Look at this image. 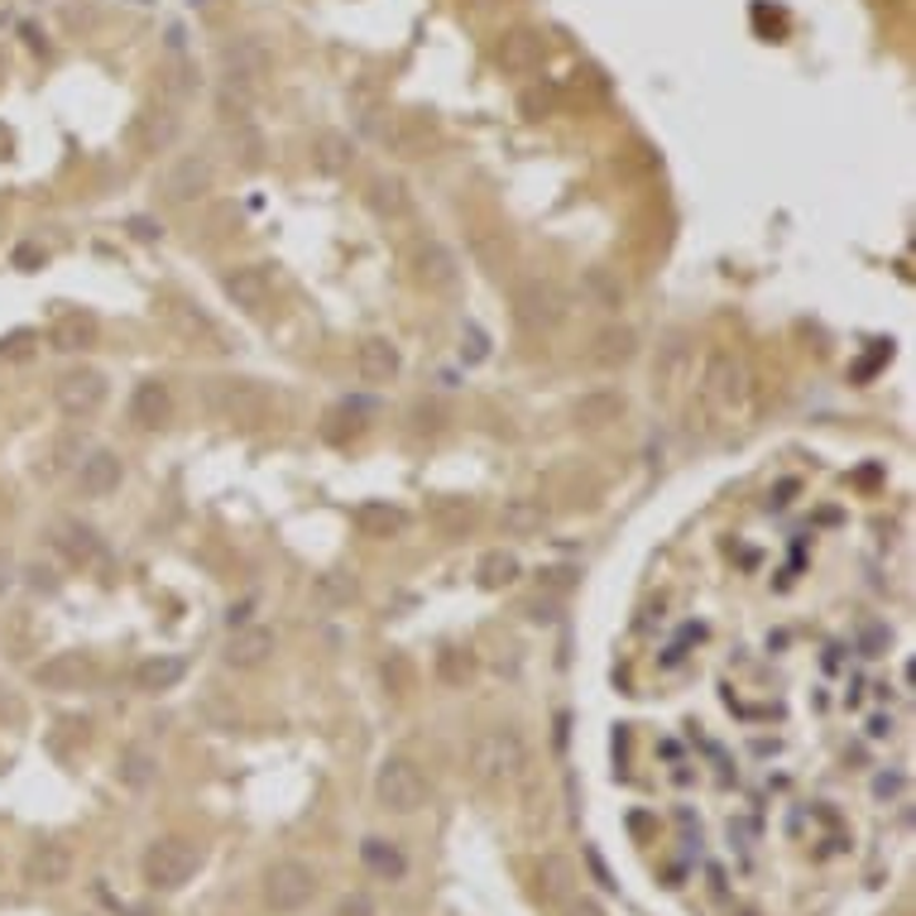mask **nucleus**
<instances>
[{"instance_id": "cd10ccee", "label": "nucleus", "mask_w": 916, "mask_h": 916, "mask_svg": "<svg viewBox=\"0 0 916 916\" xmlns=\"http://www.w3.org/2000/svg\"><path fill=\"white\" fill-rule=\"evenodd\" d=\"M360 860H366L370 874L384 878V883H399L403 874H409V860H403V850L389 845V840H380V835H370L366 845H360Z\"/></svg>"}, {"instance_id": "dca6fc26", "label": "nucleus", "mask_w": 916, "mask_h": 916, "mask_svg": "<svg viewBox=\"0 0 916 916\" xmlns=\"http://www.w3.org/2000/svg\"><path fill=\"white\" fill-rule=\"evenodd\" d=\"M72 878V850L58 845V840H43L24 854V883H34V888H58V883Z\"/></svg>"}, {"instance_id": "58836bf2", "label": "nucleus", "mask_w": 916, "mask_h": 916, "mask_svg": "<svg viewBox=\"0 0 916 916\" xmlns=\"http://www.w3.org/2000/svg\"><path fill=\"white\" fill-rule=\"evenodd\" d=\"M438 677L446 687H465L475 677V652L471 648H442L438 652Z\"/></svg>"}, {"instance_id": "37998d69", "label": "nucleus", "mask_w": 916, "mask_h": 916, "mask_svg": "<svg viewBox=\"0 0 916 916\" xmlns=\"http://www.w3.org/2000/svg\"><path fill=\"white\" fill-rule=\"evenodd\" d=\"M446 403H438V399H428V403H413V428L418 432H442L446 428Z\"/></svg>"}, {"instance_id": "423d86ee", "label": "nucleus", "mask_w": 916, "mask_h": 916, "mask_svg": "<svg viewBox=\"0 0 916 916\" xmlns=\"http://www.w3.org/2000/svg\"><path fill=\"white\" fill-rule=\"evenodd\" d=\"M514 317L528 331H552L562 327L566 317V294L557 279H547V274H528V279H518L514 288Z\"/></svg>"}, {"instance_id": "9b49d317", "label": "nucleus", "mask_w": 916, "mask_h": 916, "mask_svg": "<svg viewBox=\"0 0 916 916\" xmlns=\"http://www.w3.org/2000/svg\"><path fill=\"white\" fill-rule=\"evenodd\" d=\"M413 279L432 288V294H452V288L461 284V259L452 255V245H442V240H423L413 250Z\"/></svg>"}, {"instance_id": "f3484780", "label": "nucleus", "mask_w": 916, "mask_h": 916, "mask_svg": "<svg viewBox=\"0 0 916 916\" xmlns=\"http://www.w3.org/2000/svg\"><path fill=\"white\" fill-rule=\"evenodd\" d=\"M173 418V394H168V384L164 380H144L135 384V394H130V423L144 428V432H154V428H164Z\"/></svg>"}, {"instance_id": "de8ad7c7", "label": "nucleus", "mask_w": 916, "mask_h": 916, "mask_svg": "<svg viewBox=\"0 0 916 916\" xmlns=\"http://www.w3.org/2000/svg\"><path fill=\"white\" fill-rule=\"evenodd\" d=\"M14 576H20V566H14V557L6 547H0V595H6L10 586H14Z\"/></svg>"}, {"instance_id": "3c124183", "label": "nucleus", "mask_w": 916, "mask_h": 916, "mask_svg": "<svg viewBox=\"0 0 916 916\" xmlns=\"http://www.w3.org/2000/svg\"><path fill=\"white\" fill-rule=\"evenodd\" d=\"M384 677H394V687H403V681H409V662H403L399 652H394V658L384 662Z\"/></svg>"}, {"instance_id": "a18cd8bd", "label": "nucleus", "mask_w": 916, "mask_h": 916, "mask_svg": "<svg viewBox=\"0 0 916 916\" xmlns=\"http://www.w3.org/2000/svg\"><path fill=\"white\" fill-rule=\"evenodd\" d=\"M255 605H259L255 595H250V600H240V605H230L226 609V629H245V624H255Z\"/></svg>"}, {"instance_id": "f03ea898", "label": "nucleus", "mask_w": 916, "mask_h": 916, "mask_svg": "<svg viewBox=\"0 0 916 916\" xmlns=\"http://www.w3.org/2000/svg\"><path fill=\"white\" fill-rule=\"evenodd\" d=\"M701 394L720 418H739V413H749V403H753V374L734 351H720L716 346V351L706 356V370H701Z\"/></svg>"}, {"instance_id": "2eb2a0df", "label": "nucleus", "mask_w": 916, "mask_h": 916, "mask_svg": "<svg viewBox=\"0 0 916 916\" xmlns=\"http://www.w3.org/2000/svg\"><path fill=\"white\" fill-rule=\"evenodd\" d=\"M86 677H92V652H78V648L53 652V658H43L34 667V681L43 691H78Z\"/></svg>"}, {"instance_id": "8fccbe9b", "label": "nucleus", "mask_w": 916, "mask_h": 916, "mask_svg": "<svg viewBox=\"0 0 916 916\" xmlns=\"http://www.w3.org/2000/svg\"><path fill=\"white\" fill-rule=\"evenodd\" d=\"M337 916H374V907H370V897H360V893H356V897H346Z\"/></svg>"}, {"instance_id": "2f4dec72", "label": "nucleus", "mask_w": 916, "mask_h": 916, "mask_svg": "<svg viewBox=\"0 0 916 916\" xmlns=\"http://www.w3.org/2000/svg\"><path fill=\"white\" fill-rule=\"evenodd\" d=\"M380 140L389 144V150H399V154H418L432 140V125H423L418 115H394V121L380 130Z\"/></svg>"}, {"instance_id": "a878e982", "label": "nucleus", "mask_w": 916, "mask_h": 916, "mask_svg": "<svg viewBox=\"0 0 916 916\" xmlns=\"http://www.w3.org/2000/svg\"><path fill=\"white\" fill-rule=\"evenodd\" d=\"M178 140V115L173 111H144L135 115V144L144 154H164Z\"/></svg>"}, {"instance_id": "f8f14e48", "label": "nucleus", "mask_w": 916, "mask_h": 916, "mask_svg": "<svg viewBox=\"0 0 916 916\" xmlns=\"http://www.w3.org/2000/svg\"><path fill=\"white\" fill-rule=\"evenodd\" d=\"M274 644H279L274 629H265V624H245V629H230L226 648H222V662L236 667V672H255V667L269 662Z\"/></svg>"}, {"instance_id": "72a5a7b5", "label": "nucleus", "mask_w": 916, "mask_h": 916, "mask_svg": "<svg viewBox=\"0 0 916 916\" xmlns=\"http://www.w3.org/2000/svg\"><path fill=\"white\" fill-rule=\"evenodd\" d=\"M135 681L140 691H168L183 681V658H173V652H158V658H144L135 667Z\"/></svg>"}, {"instance_id": "5701e85b", "label": "nucleus", "mask_w": 916, "mask_h": 916, "mask_svg": "<svg viewBox=\"0 0 916 916\" xmlns=\"http://www.w3.org/2000/svg\"><path fill=\"white\" fill-rule=\"evenodd\" d=\"M351 164H356L351 135H341V130H322V135L312 140V168L322 173V178H341V173H351Z\"/></svg>"}, {"instance_id": "393cba45", "label": "nucleus", "mask_w": 916, "mask_h": 916, "mask_svg": "<svg viewBox=\"0 0 916 916\" xmlns=\"http://www.w3.org/2000/svg\"><path fill=\"white\" fill-rule=\"evenodd\" d=\"M403 523H409V514H403L399 504H389V500H366L356 508V528L366 537H399Z\"/></svg>"}, {"instance_id": "e433bc0d", "label": "nucleus", "mask_w": 916, "mask_h": 916, "mask_svg": "<svg viewBox=\"0 0 916 916\" xmlns=\"http://www.w3.org/2000/svg\"><path fill=\"white\" fill-rule=\"evenodd\" d=\"M572 883H576L572 860H562V854H543V864H537V893L557 903V897L572 893Z\"/></svg>"}, {"instance_id": "c756f323", "label": "nucleus", "mask_w": 916, "mask_h": 916, "mask_svg": "<svg viewBox=\"0 0 916 916\" xmlns=\"http://www.w3.org/2000/svg\"><path fill=\"white\" fill-rule=\"evenodd\" d=\"M82 456H86L82 432H58L53 446H49V456H43V465H39V475H43V480H58V475L78 471V461H82Z\"/></svg>"}, {"instance_id": "39448f33", "label": "nucleus", "mask_w": 916, "mask_h": 916, "mask_svg": "<svg viewBox=\"0 0 916 916\" xmlns=\"http://www.w3.org/2000/svg\"><path fill=\"white\" fill-rule=\"evenodd\" d=\"M374 796H380V806L394 811V816H413V811L428 802L423 768L413 759H384L380 773H374Z\"/></svg>"}, {"instance_id": "6e6552de", "label": "nucleus", "mask_w": 916, "mask_h": 916, "mask_svg": "<svg viewBox=\"0 0 916 916\" xmlns=\"http://www.w3.org/2000/svg\"><path fill=\"white\" fill-rule=\"evenodd\" d=\"M216 63H222V86H230V92H259V82H265V72H269V49L259 43L255 34H245V39H230L222 43V53H216Z\"/></svg>"}, {"instance_id": "6ab92c4d", "label": "nucleus", "mask_w": 916, "mask_h": 916, "mask_svg": "<svg viewBox=\"0 0 916 916\" xmlns=\"http://www.w3.org/2000/svg\"><path fill=\"white\" fill-rule=\"evenodd\" d=\"M53 543H58V552L72 562V566H96L106 552H101V537H96V528H86V523H78V518H58L53 523Z\"/></svg>"}, {"instance_id": "603ef678", "label": "nucleus", "mask_w": 916, "mask_h": 916, "mask_svg": "<svg viewBox=\"0 0 916 916\" xmlns=\"http://www.w3.org/2000/svg\"><path fill=\"white\" fill-rule=\"evenodd\" d=\"M39 259H43V250H39V245H20V250H14V265H20V269L39 265Z\"/></svg>"}, {"instance_id": "20e7f679", "label": "nucleus", "mask_w": 916, "mask_h": 916, "mask_svg": "<svg viewBox=\"0 0 916 916\" xmlns=\"http://www.w3.org/2000/svg\"><path fill=\"white\" fill-rule=\"evenodd\" d=\"M197 864H202V850L193 845V840L164 835V840H154V845L144 850V883L158 888V893H178L183 883L197 874Z\"/></svg>"}, {"instance_id": "f704fd0d", "label": "nucleus", "mask_w": 916, "mask_h": 916, "mask_svg": "<svg viewBox=\"0 0 916 916\" xmlns=\"http://www.w3.org/2000/svg\"><path fill=\"white\" fill-rule=\"evenodd\" d=\"M53 351H82V346H92L96 341V317H86V312H63L58 317V327H53Z\"/></svg>"}, {"instance_id": "c9c22d12", "label": "nucleus", "mask_w": 916, "mask_h": 916, "mask_svg": "<svg viewBox=\"0 0 916 916\" xmlns=\"http://www.w3.org/2000/svg\"><path fill=\"white\" fill-rule=\"evenodd\" d=\"M154 778H158V759L144 744H130L121 749V782L130 792H144V788H154Z\"/></svg>"}, {"instance_id": "ea45409f", "label": "nucleus", "mask_w": 916, "mask_h": 916, "mask_svg": "<svg viewBox=\"0 0 916 916\" xmlns=\"http://www.w3.org/2000/svg\"><path fill=\"white\" fill-rule=\"evenodd\" d=\"M230 150L240 154L245 168H255L259 154H265V140H259V130H255L250 121H236V130H230Z\"/></svg>"}, {"instance_id": "bb28decb", "label": "nucleus", "mask_w": 916, "mask_h": 916, "mask_svg": "<svg viewBox=\"0 0 916 916\" xmlns=\"http://www.w3.org/2000/svg\"><path fill=\"white\" fill-rule=\"evenodd\" d=\"M580 294H586L595 308H605V312H619L624 298H629V294H624V279L615 269H605V265H595V269L580 274Z\"/></svg>"}, {"instance_id": "49530a36", "label": "nucleus", "mask_w": 916, "mask_h": 916, "mask_svg": "<svg viewBox=\"0 0 916 916\" xmlns=\"http://www.w3.org/2000/svg\"><path fill=\"white\" fill-rule=\"evenodd\" d=\"M29 351H34V331H10L0 341V356H29Z\"/></svg>"}, {"instance_id": "473e14b6", "label": "nucleus", "mask_w": 916, "mask_h": 916, "mask_svg": "<svg viewBox=\"0 0 916 916\" xmlns=\"http://www.w3.org/2000/svg\"><path fill=\"white\" fill-rule=\"evenodd\" d=\"M687 370H691V346H687V337H672L667 346H658V370H652V380H658L662 389H677L681 380H687Z\"/></svg>"}, {"instance_id": "b1692460", "label": "nucleus", "mask_w": 916, "mask_h": 916, "mask_svg": "<svg viewBox=\"0 0 916 916\" xmlns=\"http://www.w3.org/2000/svg\"><path fill=\"white\" fill-rule=\"evenodd\" d=\"M366 202H370L374 216H384V222H403V216L413 212L409 187H403V178H394V173H380V178H370Z\"/></svg>"}, {"instance_id": "412c9836", "label": "nucleus", "mask_w": 916, "mask_h": 916, "mask_svg": "<svg viewBox=\"0 0 916 916\" xmlns=\"http://www.w3.org/2000/svg\"><path fill=\"white\" fill-rule=\"evenodd\" d=\"M494 63L504 72H533L543 63V34L537 29H508L500 39V49H494Z\"/></svg>"}, {"instance_id": "c85d7f7f", "label": "nucleus", "mask_w": 916, "mask_h": 916, "mask_svg": "<svg viewBox=\"0 0 916 916\" xmlns=\"http://www.w3.org/2000/svg\"><path fill=\"white\" fill-rule=\"evenodd\" d=\"M518 576H523V566H518L514 552H504V547H494V552H485V557L475 562V580L485 590H504V586H514Z\"/></svg>"}, {"instance_id": "0eeeda50", "label": "nucleus", "mask_w": 916, "mask_h": 916, "mask_svg": "<svg viewBox=\"0 0 916 916\" xmlns=\"http://www.w3.org/2000/svg\"><path fill=\"white\" fill-rule=\"evenodd\" d=\"M317 897V874L302 860H279V864H269L265 868V903L269 912H302Z\"/></svg>"}, {"instance_id": "5fc2aeb1", "label": "nucleus", "mask_w": 916, "mask_h": 916, "mask_svg": "<svg viewBox=\"0 0 916 916\" xmlns=\"http://www.w3.org/2000/svg\"><path fill=\"white\" fill-rule=\"evenodd\" d=\"M566 916H605V912L595 907V903H586V897H580V903H572V907H566Z\"/></svg>"}, {"instance_id": "13d9d810", "label": "nucleus", "mask_w": 916, "mask_h": 916, "mask_svg": "<svg viewBox=\"0 0 916 916\" xmlns=\"http://www.w3.org/2000/svg\"><path fill=\"white\" fill-rule=\"evenodd\" d=\"M868 734H874V739H883V734H893V720H874V724H868Z\"/></svg>"}, {"instance_id": "7ed1b4c3", "label": "nucleus", "mask_w": 916, "mask_h": 916, "mask_svg": "<svg viewBox=\"0 0 916 916\" xmlns=\"http://www.w3.org/2000/svg\"><path fill=\"white\" fill-rule=\"evenodd\" d=\"M207 409L216 418H226V423H240V428H259L274 409L269 389L259 380H236V374H226V380H212L207 384Z\"/></svg>"}, {"instance_id": "a19ab883", "label": "nucleus", "mask_w": 916, "mask_h": 916, "mask_svg": "<svg viewBox=\"0 0 916 916\" xmlns=\"http://www.w3.org/2000/svg\"><path fill=\"white\" fill-rule=\"evenodd\" d=\"M168 96L173 101H183V96H193L197 92V63H187L183 53H173V68H168Z\"/></svg>"}, {"instance_id": "ddd939ff", "label": "nucleus", "mask_w": 916, "mask_h": 916, "mask_svg": "<svg viewBox=\"0 0 916 916\" xmlns=\"http://www.w3.org/2000/svg\"><path fill=\"white\" fill-rule=\"evenodd\" d=\"M121 480H125V465L111 446H96V452H86L78 461V485H82L86 500H106V494L121 490Z\"/></svg>"}, {"instance_id": "09e8293b", "label": "nucleus", "mask_w": 916, "mask_h": 916, "mask_svg": "<svg viewBox=\"0 0 916 916\" xmlns=\"http://www.w3.org/2000/svg\"><path fill=\"white\" fill-rule=\"evenodd\" d=\"M29 586H34V590H58V576L49 572V566H29Z\"/></svg>"}, {"instance_id": "c03bdc74", "label": "nucleus", "mask_w": 916, "mask_h": 916, "mask_svg": "<svg viewBox=\"0 0 916 916\" xmlns=\"http://www.w3.org/2000/svg\"><path fill=\"white\" fill-rule=\"evenodd\" d=\"M461 356H465V360H471V366H480V360H485V356H490V337H485V331H480L475 322H471V327H465V331H461Z\"/></svg>"}, {"instance_id": "aec40b11", "label": "nucleus", "mask_w": 916, "mask_h": 916, "mask_svg": "<svg viewBox=\"0 0 916 916\" xmlns=\"http://www.w3.org/2000/svg\"><path fill=\"white\" fill-rule=\"evenodd\" d=\"M638 356V331L634 327H624V322H609L595 331V341H590V360L600 370H619V366H629V360Z\"/></svg>"}, {"instance_id": "1a4fd4ad", "label": "nucleus", "mask_w": 916, "mask_h": 916, "mask_svg": "<svg viewBox=\"0 0 916 916\" xmlns=\"http://www.w3.org/2000/svg\"><path fill=\"white\" fill-rule=\"evenodd\" d=\"M212 178H216V164L212 154H178L168 164V173L158 178V202H168V207H187V202H197L202 193H212Z\"/></svg>"}, {"instance_id": "7c9ffc66", "label": "nucleus", "mask_w": 916, "mask_h": 916, "mask_svg": "<svg viewBox=\"0 0 916 916\" xmlns=\"http://www.w3.org/2000/svg\"><path fill=\"white\" fill-rule=\"evenodd\" d=\"M360 595V580L351 572H322L312 580V600L322 609H346Z\"/></svg>"}, {"instance_id": "f257e3e1", "label": "nucleus", "mask_w": 916, "mask_h": 916, "mask_svg": "<svg viewBox=\"0 0 916 916\" xmlns=\"http://www.w3.org/2000/svg\"><path fill=\"white\" fill-rule=\"evenodd\" d=\"M471 773L490 788H504V782H518L528 773V744L514 724H500V730L475 734L471 744Z\"/></svg>"}, {"instance_id": "4be33fe9", "label": "nucleus", "mask_w": 916, "mask_h": 916, "mask_svg": "<svg viewBox=\"0 0 916 916\" xmlns=\"http://www.w3.org/2000/svg\"><path fill=\"white\" fill-rule=\"evenodd\" d=\"M624 413H629V399H624L619 389H590V394H580L572 403V418L580 428H609V423H619Z\"/></svg>"}, {"instance_id": "4d7b16f0", "label": "nucleus", "mask_w": 916, "mask_h": 916, "mask_svg": "<svg viewBox=\"0 0 916 916\" xmlns=\"http://www.w3.org/2000/svg\"><path fill=\"white\" fill-rule=\"evenodd\" d=\"M130 230H135V236H140V240H154V236H158V230H154L150 222H130Z\"/></svg>"}, {"instance_id": "79ce46f5", "label": "nucleus", "mask_w": 916, "mask_h": 916, "mask_svg": "<svg viewBox=\"0 0 916 916\" xmlns=\"http://www.w3.org/2000/svg\"><path fill=\"white\" fill-rule=\"evenodd\" d=\"M432 518H438L446 533H465V528H471V518H475V508L465 504V500H438Z\"/></svg>"}, {"instance_id": "864d4df0", "label": "nucleus", "mask_w": 916, "mask_h": 916, "mask_svg": "<svg viewBox=\"0 0 916 916\" xmlns=\"http://www.w3.org/2000/svg\"><path fill=\"white\" fill-rule=\"evenodd\" d=\"M547 111V92H528L523 96V115H543Z\"/></svg>"}, {"instance_id": "4c0bfd02", "label": "nucleus", "mask_w": 916, "mask_h": 916, "mask_svg": "<svg viewBox=\"0 0 916 916\" xmlns=\"http://www.w3.org/2000/svg\"><path fill=\"white\" fill-rule=\"evenodd\" d=\"M500 523H504V533H537L547 523V508L543 500H504Z\"/></svg>"}, {"instance_id": "9d476101", "label": "nucleus", "mask_w": 916, "mask_h": 916, "mask_svg": "<svg viewBox=\"0 0 916 916\" xmlns=\"http://www.w3.org/2000/svg\"><path fill=\"white\" fill-rule=\"evenodd\" d=\"M53 403H58V413H63V418H92L101 403H106V374L92 370V366L58 374Z\"/></svg>"}, {"instance_id": "6e6d98bb", "label": "nucleus", "mask_w": 916, "mask_h": 916, "mask_svg": "<svg viewBox=\"0 0 916 916\" xmlns=\"http://www.w3.org/2000/svg\"><path fill=\"white\" fill-rule=\"evenodd\" d=\"M552 609H557L552 600H533V605H528V615H533V619H552Z\"/></svg>"}, {"instance_id": "a211bd4d", "label": "nucleus", "mask_w": 916, "mask_h": 916, "mask_svg": "<svg viewBox=\"0 0 916 916\" xmlns=\"http://www.w3.org/2000/svg\"><path fill=\"white\" fill-rule=\"evenodd\" d=\"M399 346L389 341V337H366L356 346V370H360V380L366 384H389L399 374Z\"/></svg>"}, {"instance_id": "4468645a", "label": "nucleus", "mask_w": 916, "mask_h": 916, "mask_svg": "<svg viewBox=\"0 0 916 916\" xmlns=\"http://www.w3.org/2000/svg\"><path fill=\"white\" fill-rule=\"evenodd\" d=\"M222 288H226V298L236 302V308H245V312H265V308H269V294H274L265 265H236V269H226V274H222Z\"/></svg>"}]
</instances>
